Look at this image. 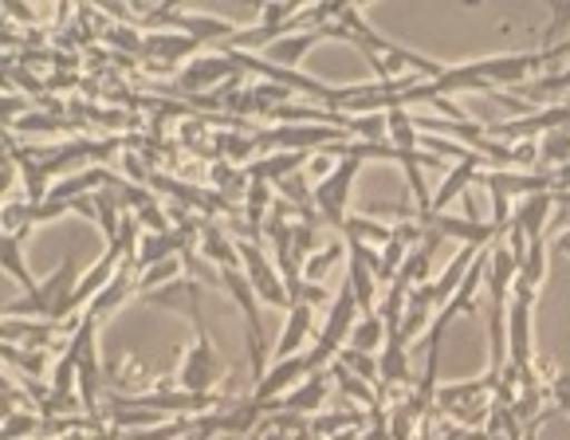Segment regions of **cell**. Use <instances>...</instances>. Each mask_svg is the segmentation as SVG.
I'll return each mask as SVG.
<instances>
[{"mask_svg":"<svg viewBox=\"0 0 570 440\" xmlns=\"http://www.w3.org/2000/svg\"><path fill=\"white\" fill-rule=\"evenodd\" d=\"M338 236H343L346 244H362V248L382 252L390 241H394V228L382 225V221H374V216H346L343 228H338Z\"/></svg>","mask_w":570,"mask_h":440,"instance_id":"ffe728a7","label":"cell"},{"mask_svg":"<svg viewBox=\"0 0 570 440\" xmlns=\"http://www.w3.org/2000/svg\"><path fill=\"white\" fill-rule=\"evenodd\" d=\"M307 374H315L311 370V358L299 354V358H287V362H272L268 374L256 382V390H252V401H261V405H272V401H284L287 393L295 390V385L303 382Z\"/></svg>","mask_w":570,"mask_h":440,"instance_id":"9c48e42d","label":"cell"},{"mask_svg":"<svg viewBox=\"0 0 570 440\" xmlns=\"http://www.w3.org/2000/svg\"><path fill=\"white\" fill-rule=\"evenodd\" d=\"M17 154H20V141L12 138L9 126H0V169L17 166Z\"/></svg>","mask_w":570,"mask_h":440,"instance_id":"e575fe53","label":"cell"},{"mask_svg":"<svg viewBox=\"0 0 570 440\" xmlns=\"http://www.w3.org/2000/svg\"><path fill=\"white\" fill-rule=\"evenodd\" d=\"M12 130L17 134H63V130H71V123L63 115H56V110H28L24 118L12 123Z\"/></svg>","mask_w":570,"mask_h":440,"instance_id":"83f0119b","label":"cell"},{"mask_svg":"<svg viewBox=\"0 0 570 440\" xmlns=\"http://www.w3.org/2000/svg\"><path fill=\"white\" fill-rule=\"evenodd\" d=\"M331 378H335V385L346 393V398L354 401H366V405H374V390H370V382H362V378H354L351 370H343V365H331Z\"/></svg>","mask_w":570,"mask_h":440,"instance_id":"f546056e","label":"cell"},{"mask_svg":"<svg viewBox=\"0 0 570 440\" xmlns=\"http://www.w3.org/2000/svg\"><path fill=\"white\" fill-rule=\"evenodd\" d=\"M202 256L209 260L213 267H220V272H228V267H240V248H236V241H228V233L220 225H213V221H202Z\"/></svg>","mask_w":570,"mask_h":440,"instance_id":"d6986e66","label":"cell"},{"mask_svg":"<svg viewBox=\"0 0 570 440\" xmlns=\"http://www.w3.org/2000/svg\"><path fill=\"white\" fill-rule=\"evenodd\" d=\"M130 291H138V267H135V260H126V264L118 267L115 280H110L107 287H102L99 295H95V300H91V307H87V315H91L95 323H99V319H107L110 311L118 307V303H126V295H130Z\"/></svg>","mask_w":570,"mask_h":440,"instance_id":"2e32d148","label":"cell"},{"mask_svg":"<svg viewBox=\"0 0 570 440\" xmlns=\"http://www.w3.org/2000/svg\"><path fill=\"white\" fill-rule=\"evenodd\" d=\"M343 370H351L354 378H362V382H377V358L374 354H362V350H351V346H343V354L335 358Z\"/></svg>","mask_w":570,"mask_h":440,"instance_id":"f1b7e54d","label":"cell"},{"mask_svg":"<svg viewBox=\"0 0 570 440\" xmlns=\"http://www.w3.org/2000/svg\"><path fill=\"white\" fill-rule=\"evenodd\" d=\"M551 398L559 413H570V374H554L551 378Z\"/></svg>","mask_w":570,"mask_h":440,"instance_id":"d590c367","label":"cell"},{"mask_svg":"<svg viewBox=\"0 0 570 440\" xmlns=\"http://www.w3.org/2000/svg\"><path fill=\"white\" fill-rule=\"evenodd\" d=\"M362 162L354 158H338V166L323 177L320 185H311V197H315V213L320 221H327L331 228H343L346 221V201H351V189H354V177H358Z\"/></svg>","mask_w":570,"mask_h":440,"instance_id":"5b68a950","label":"cell"},{"mask_svg":"<svg viewBox=\"0 0 570 440\" xmlns=\"http://www.w3.org/2000/svg\"><path fill=\"white\" fill-rule=\"evenodd\" d=\"M311 331H315V307L311 303H292V311H287V323H284V334H279L276 342V362H287V358H299L307 354V339Z\"/></svg>","mask_w":570,"mask_h":440,"instance_id":"4fadbf2b","label":"cell"},{"mask_svg":"<svg viewBox=\"0 0 570 440\" xmlns=\"http://www.w3.org/2000/svg\"><path fill=\"white\" fill-rule=\"evenodd\" d=\"M554 208H559V205H554V193H535V197H523L520 205H515V213H512V228L528 244L543 241V228H547V221H551Z\"/></svg>","mask_w":570,"mask_h":440,"instance_id":"5bb4252c","label":"cell"},{"mask_svg":"<svg viewBox=\"0 0 570 440\" xmlns=\"http://www.w3.org/2000/svg\"><path fill=\"white\" fill-rule=\"evenodd\" d=\"M551 252H559V256H567L570 260V228H562V233H554L551 236V244H547Z\"/></svg>","mask_w":570,"mask_h":440,"instance_id":"8d00e7d4","label":"cell"},{"mask_svg":"<svg viewBox=\"0 0 570 440\" xmlns=\"http://www.w3.org/2000/svg\"><path fill=\"white\" fill-rule=\"evenodd\" d=\"M520 280V260L508 244H495L484 252V287L492 291V303L512 300V287Z\"/></svg>","mask_w":570,"mask_h":440,"instance_id":"30bf717a","label":"cell"},{"mask_svg":"<svg viewBox=\"0 0 570 440\" xmlns=\"http://www.w3.org/2000/svg\"><path fill=\"white\" fill-rule=\"evenodd\" d=\"M197 48H202V43H197L194 36L169 32V28H161V32H150L142 40V56L154 59V63H161V67L177 63V59H185V56H194Z\"/></svg>","mask_w":570,"mask_h":440,"instance_id":"9a60e30c","label":"cell"},{"mask_svg":"<svg viewBox=\"0 0 570 440\" xmlns=\"http://www.w3.org/2000/svg\"><path fill=\"white\" fill-rule=\"evenodd\" d=\"M547 267H551V248H547V241L528 244V256H523V264H520V283L539 291L547 280Z\"/></svg>","mask_w":570,"mask_h":440,"instance_id":"484cf974","label":"cell"},{"mask_svg":"<svg viewBox=\"0 0 570 440\" xmlns=\"http://www.w3.org/2000/svg\"><path fill=\"white\" fill-rule=\"evenodd\" d=\"M469 67L495 91V87H528V79H535L547 67V59L543 51H512V56L469 59Z\"/></svg>","mask_w":570,"mask_h":440,"instance_id":"8992f818","label":"cell"},{"mask_svg":"<svg viewBox=\"0 0 570 440\" xmlns=\"http://www.w3.org/2000/svg\"><path fill=\"white\" fill-rule=\"evenodd\" d=\"M351 252V248H346ZM346 287L354 291V300H358V307H362V315H374L377 311V295H382V283H377V275H374V267L366 264V260L358 256V252H351V267H346Z\"/></svg>","mask_w":570,"mask_h":440,"instance_id":"e0dca14e","label":"cell"},{"mask_svg":"<svg viewBox=\"0 0 570 440\" xmlns=\"http://www.w3.org/2000/svg\"><path fill=\"white\" fill-rule=\"evenodd\" d=\"M135 221H138V225H146V233H169V228H174L166 221V208H161L158 201H154V205H146L142 213L135 216Z\"/></svg>","mask_w":570,"mask_h":440,"instance_id":"1f68e13d","label":"cell"},{"mask_svg":"<svg viewBox=\"0 0 570 440\" xmlns=\"http://www.w3.org/2000/svg\"><path fill=\"white\" fill-rule=\"evenodd\" d=\"M417 225L436 233L441 241H461V248H480V252L503 233V228H495L484 216H449V213H421Z\"/></svg>","mask_w":570,"mask_h":440,"instance_id":"ba28073f","label":"cell"},{"mask_svg":"<svg viewBox=\"0 0 570 440\" xmlns=\"http://www.w3.org/2000/svg\"><path fill=\"white\" fill-rule=\"evenodd\" d=\"M76 256H68L43 283H36L32 295L9 303L4 319H32V323H68V300L76 291Z\"/></svg>","mask_w":570,"mask_h":440,"instance_id":"6da1fadb","label":"cell"},{"mask_svg":"<svg viewBox=\"0 0 570 440\" xmlns=\"http://www.w3.org/2000/svg\"><path fill=\"white\" fill-rule=\"evenodd\" d=\"M386 130H390V146H394V150H402V154H417L421 150L417 118H413L410 110H390Z\"/></svg>","mask_w":570,"mask_h":440,"instance_id":"cb8c5ba5","label":"cell"},{"mask_svg":"<svg viewBox=\"0 0 570 440\" xmlns=\"http://www.w3.org/2000/svg\"><path fill=\"white\" fill-rule=\"evenodd\" d=\"M320 40H327V36H323V28L284 36V40H276L272 48H264V59H268V63H276V67H287V71H295V67L303 63V56H307V51L315 48Z\"/></svg>","mask_w":570,"mask_h":440,"instance_id":"ac0fdd59","label":"cell"},{"mask_svg":"<svg viewBox=\"0 0 570 440\" xmlns=\"http://www.w3.org/2000/svg\"><path fill=\"white\" fill-rule=\"evenodd\" d=\"M386 339H390V326L382 323V315H358V323L351 326V339H346V346L377 358V354H382V346H386Z\"/></svg>","mask_w":570,"mask_h":440,"instance_id":"7402d4cb","label":"cell"},{"mask_svg":"<svg viewBox=\"0 0 570 440\" xmlns=\"http://www.w3.org/2000/svg\"><path fill=\"white\" fill-rule=\"evenodd\" d=\"M535 146H539V166H543V174H559L562 166H570V134L567 130L543 134Z\"/></svg>","mask_w":570,"mask_h":440,"instance_id":"d4e9b609","label":"cell"},{"mask_svg":"<svg viewBox=\"0 0 570 440\" xmlns=\"http://www.w3.org/2000/svg\"><path fill=\"white\" fill-rule=\"evenodd\" d=\"M102 36H107V43H115V48L130 51V56H142V40H146V36H138L135 28H126V25H110Z\"/></svg>","mask_w":570,"mask_h":440,"instance_id":"4dcf8cb0","label":"cell"},{"mask_svg":"<svg viewBox=\"0 0 570 440\" xmlns=\"http://www.w3.org/2000/svg\"><path fill=\"white\" fill-rule=\"evenodd\" d=\"M236 248H240V272H244V280L252 283V291H256V300L268 303V307L292 311V295H287L276 264H268L261 241H236Z\"/></svg>","mask_w":570,"mask_h":440,"instance_id":"52a82bcc","label":"cell"},{"mask_svg":"<svg viewBox=\"0 0 570 440\" xmlns=\"http://www.w3.org/2000/svg\"><path fill=\"white\" fill-rule=\"evenodd\" d=\"M0 272H9L12 280L20 283V291H24V295H32V291H36V280H32V272H28V264H24V252H20V236L0 233Z\"/></svg>","mask_w":570,"mask_h":440,"instance_id":"603a6c76","label":"cell"},{"mask_svg":"<svg viewBox=\"0 0 570 440\" xmlns=\"http://www.w3.org/2000/svg\"><path fill=\"white\" fill-rule=\"evenodd\" d=\"M343 252H346V241H343V236H335V241L323 244V248L315 252V256H311L307 264H303V283H320L323 275H327L331 267H335L338 260H343Z\"/></svg>","mask_w":570,"mask_h":440,"instance_id":"4316f807","label":"cell"},{"mask_svg":"<svg viewBox=\"0 0 570 440\" xmlns=\"http://www.w3.org/2000/svg\"><path fill=\"white\" fill-rule=\"evenodd\" d=\"M0 393H9V398L17 401V405H28V393H20L17 385H12V382H9V378H4V374H0Z\"/></svg>","mask_w":570,"mask_h":440,"instance_id":"74e56055","label":"cell"},{"mask_svg":"<svg viewBox=\"0 0 570 440\" xmlns=\"http://www.w3.org/2000/svg\"><path fill=\"white\" fill-rule=\"evenodd\" d=\"M358 315H362L358 300H354V291L343 283V287H338V295H335V300H331L327 323H323L320 339H315V346L307 350L311 370H327V365L335 362L338 354H343L346 339H351V326L358 323Z\"/></svg>","mask_w":570,"mask_h":440,"instance_id":"7a4b0ae2","label":"cell"},{"mask_svg":"<svg viewBox=\"0 0 570 440\" xmlns=\"http://www.w3.org/2000/svg\"><path fill=\"white\" fill-rule=\"evenodd\" d=\"M240 63H236L233 51H217V56H205V59H189V63L181 67V76H177L174 84V95H189V99H197L202 91H220L225 84H233V79H240Z\"/></svg>","mask_w":570,"mask_h":440,"instance_id":"277c9868","label":"cell"},{"mask_svg":"<svg viewBox=\"0 0 570 440\" xmlns=\"http://www.w3.org/2000/svg\"><path fill=\"white\" fill-rule=\"evenodd\" d=\"M17 174L20 169L17 166H9V169H0V197H4V193L12 189V182H17Z\"/></svg>","mask_w":570,"mask_h":440,"instance_id":"f35d334b","label":"cell"},{"mask_svg":"<svg viewBox=\"0 0 570 440\" xmlns=\"http://www.w3.org/2000/svg\"><path fill=\"white\" fill-rule=\"evenodd\" d=\"M63 213H71V205H63V201H43V205H32V221H36V225L59 221Z\"/></svg>","mask_w":570,"mask_h":440,"instance_id":"836d02e7","label":"cell"},{"mask_svg":"<svg viewBox=\"0 0 570 440\" xmlns=\"http://www.w3.org/2000/svg\"><path fill=\"white\" fill-rule=\"evenodd\" d=\"M484 166H488V162L480 158V154L456 162V166L445 174V182H441V189L433 193V205H429V213H449V205H453V201L469 197V185H476V177L484 174Z\"/></svg>","mask_w":570,"mask_h":440,"instance_id":"8fae6325","label":"cell"},{"mask_svg":"<svg viewBox=\"0 0 570 440\" xmlns=\"http://www.w3.org/2000/svg\"><path fill=\"white\" fill-rule=\"evenodd\" d=\"M377 374L386 385H397V382H410V362H405V339L402 331H390L386 346L377 354Z\"/></svg>","mask_w":570,"mask_h":440,"instance_id":"44dd1931","label":"cell"},{"mask_svg":"<svg viewBox=\"0 0 570 440\" xmlns=\"http://www.w3.org/2000/svg\"><path fill=\"white\" fill-rule=\"evenodd\" d=\"M554 205H559V213H570V189L567 193H554Z\"/></svg>","mask_w":570,"mask_h":440,"instance_id":"ab89813d","label":"cell"},{"mask_svg":"<svg viewBox=\"0 0 570 440\" xmlns=\"http://www.w3.org/2000/svg\"><path fill=\"white\" fill-rule=\"evenodd\" d=\"M24 115H28L24 99H17V95H0V126H9L12 130V123L24 118Z\"/></svg>","mask_w":570,"mask_h":440,"instance_id":"d6a6232c","label":"cell"},{"mask_svg":"<svg viewBox=\"0 0 570 440\" xmlns=\"http://www.w3.org/2000/svg\"><path fill=\"white\" fill-rule=\"evenodd\" d=\"M331 385H335V378H331V365H327V370H315V374H307L284 401H279V413H292V417L315 413V409L327 405Z\"/></svg>","mask_w":570,"mask_h":440,"instance_id":"7c38bea8","label":"cell"},{"mask_svg":"<svg viewBox=\"0 0 570 440\" xmlns=\"http://www.w3.org/2000/svg\"><path fill=\"white\" fill-rule=\"evenodd\" d=\"M189 315H194V326H197V342H194V350L185 354L181 370H177V385H181V393L213 398V385H217V378H220V358H217V346H213L209 326H205V315L197 303L189 307Z\"/></svg>","mask_w":570,"mask_h":440,"instance_id":"3957f363","label":"cell"}]
</instances>
